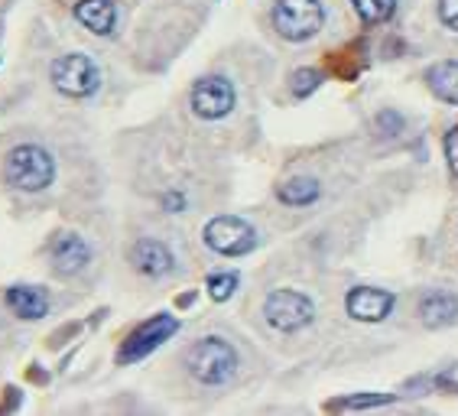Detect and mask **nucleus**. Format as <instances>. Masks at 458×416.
Wrapping results in <instances>:
<instances>
[{"mask_svg": "<svg viewBox=\"0 0 458 416\" xmlns=\"http://www.w3.org/2000/svg\"><path fill=\"white\" fill-rule=\"evenodd\" d=\"M318 195H322V186L312 176H293L276 186V199L283 205H290V208H306V205L316 202Z\"/></svg>", "mask_w": 458, "mask_h": 416, "instance_id": "obj_16", "label": "nucleus"}, {"mask_svg": "<svg viewBox=\"0 0 458 416\" xmlns=\"http://www.w3.org/2000/svg\"><path fill=\"white\" fill-rule=\"evenodd\" d=\"M4 183L17 192H46L55 183V157L39 143H17L4 157Z\"/></svg>", "mask_w": 458, "mask_h": 416, "instance_id": "obj_2", "label": "nucleus"}, {"mask_svg": "<svg viewBox=\"0 0 458 416\" xmlns=\"http://www.w3.org/2000/svg\"><path fill=\"white\" fill-rule=\"evenodd\" d=\"M439 20L458 33V0H439Z\"/></svg>", "mask_w": 458, "mask_h": 416, "instance_id": "obj_26", "label": "nucleus"}, {"mask_svg": "<svg viewBox=\"0 0 458 416\" xmlns=\"http://www.w3.org/2000/svg\"><path fill=\"white\" fill-rule=\"evenodd\" d=\"M322 85V72L318 69H296L290 75V95L296 98V101H302V98H309L312 91Z\"/></svg>", "mask_w": 458, "mask_h": 416, "instance_id": "obj_19", "label": "nucleus"}, {"mask_svg": "<svg viewBox=\"0 0 458 416\" xmlns=\"http://www.w3.org/2000/svg\"><path fill=\"white\" fill-rule=\"evenodd\" d=\"M189 105H192L195 117L202 121H221L228 117L238 105V91L225 75H202L189 91Z\"/></svg>", "mask_w": 458, "mask_h": 416, "instance_id": "obj_8", "label": "nucleus"}, {"mask_svg": "<svg viewBox=\"0 0 458 416\" xmlns=\"http://www.w3.org/2000/svg\"><path fill=\"white\" fill-rule=\"evenodd\" d=\"M127 260L137 274L150 276V280H159V276H169L176 270V254L169 248L166 241L159 238H140L133 241L131 250H127Z\"/></svg>", "mask_w": 458, "mask_h": 416, "instance_id": "obj_10", "label": "nucleus"}, {"mask_svg": "<svg viewBox=\"0 0 458 416\" xmlns=\"http://www.w3.org/2000/svg\"><path fill=\"white\" fill-rule=\"evenodd\" d=\"M81 332V322H65L62 328H55L53 335L46 338V345L49 348H62V345H69V338H75Z\"/></svg>", "mask_w": 458, "mask_h": 416, "instance_id": "obj_22", "label": "nucleus"}, {"mask_svg": "<svg viewBox=\"0 0 458 416\" xmlns=\"http://www.w3.org/2000/svg\"><path fill=\"white\" fill-rule=\"evenodd\" d=\"M241 354L228 338L205 335L185 352V371L192 374L202 387H225L238 374Z\"/></svg>", "mask_w": 458, "mask_h": 416, "instance_id": "obj_1", "label": "nucleus"}, {"mask_svg": "<svg viewBox=\"0 0 458 416\" xmlns=\"http://www.w3.org/2000/svg\"><path fill=\"white\" fill-rule=\"evenodd\" d=\"M4 302L7 310L17 316L20 322H39L49 316L53 310V300H49V290L46 286H33V284H13L4 293Z\"/></svg>", "mask_w": 458, "mask_h": 416, "instance_id": "obj_12", "label": "nucleus"}, {"mask_svg": "<svg viewBox=\"0 0 458 416\" xmlns=\"http://www.w3.org/2000/svg\"><path fill=\"white\" fill-rule=\"evenodd\" d=\"M23 407V390L20 387H4V397H0V416L4 413H17V410Z\"/></svg>", "mask_w": 458, "mask_h": 416, "instance_id": "obj_23", "label": "nucleus"}, {"mask_svg": "<svg viewBox=\"0 0 458 416\" xmlns=\"http://www.w3.org/2000/svg\"><path fill=\"white\" fill-rule=\"evenodd\" d=\"M420 319L429 328H445L458 319V296L445 290H432L420 300Z\"/></svg>", "mask_w": 458, "mask_h": 416, "instance_id": "obj_14", "label": "nucleus"}, {"mask_svg": "<svg viewBox=\"0 0 458 416\" xmlns=\"http://www.w3.org/2000/svg\"><path fill=\"white\" fill-rule=\"evenodd\" d=\"M403 115L400 111H394V107H387V111H380L377 115V127L384 133H390V137H397V133H403Z\"/></svg>", "mask_w": 458, "mask_h": 416, "instance_id": "obj_21", "label": "nucleus"}, {"mask_svg": "<svg viewBox=\"0 0 458 416\" xmlns=\"http://www.w3.org/2000/svg\"><path fill=\"white\" fill-rule=\"evenodd\" d=\"M270 20L283 39L306 43L326 23V7H322V0H276Z\"/></svg>", "mask_w": 458, "mask_h": 416, "instance_id": "obj_4", "label": "nucleus"}, {"mask_svg": "<svg viewBox=\"0 0 458 416\" xmlns=\"http://www.w3.org/2000/svg\"><path fill=\"white\" fill-rule=\"evenodd\" d=\"M195 296H199V293H185V296H179V300H176V306H179V310H185V306H192V302H195Z\"/></svg>", "mask_w": 458, "mask_h": 416, "instance_id": "obj_28", "label": "nucleus"}, {"mask_svg": "<svg viewBox=\"0 0 458 416\" xmlns=\"http://www.w3.org/2000/svg\"><path fill=\"white\" fill-rule=\"evenodd\" d=\"M354 13L361 17V23L368 27H377V23H387L397 13V0H352Z\"/></svg>", "mask_w": 458, "mask_h": 416, "instance_id": "obj_17", "label": "nucleus"}, {"mask_svg": "<svg viewBox=\"0 0 458 416\" xmlns=\"http://www.w3.org/2000/svg\"><path fill=\"white\" fill-rule=\"evenodd\" d=\"M445 160H449L452 176L458 179V124L452 127L449 133H445Z\"/></svg>", "mask_w": 458, "mask_h": 416, "instance_id": "obj_25", "label": "nucleus"}, {"mask_svg": "<svg viewBox=\"0 0 458 416\" xmlns=\"http://www.w3.org/2000/svg\"><path fill=\"white\" fill-rule=\"evenodd\" d=\"M344 310L358 322H384L394 312V293L377 286H354L344 296Z\"/></svg>", "mask_w": 458, "mask_h": 416, "instance_id": "obj_11", "label": "nucleus"}, {"mask_svg": "<svg viewBox=\"0 0 458 416\" xmlns=\"http://www.w3.org/2000/svg\"><path fill=\"white\" fill-rule=\"evenodd\" d=\"M75 23L89 30L95 36H111L117 27V4L114 0H79L72 7Z\"/></svg>", "mask_w": 458, "mask_h": 416, "instance_id": "obj_13", "label": "nucleus"}, {"mask_svg": "<svg viewBox=\"0 0 458 416\" xmlns=\"http://www.w3.org/2000/svg\"><path fill=\"white\" fill-rule=\"evenodd\" d=\"M426 85L439 101L458 105V59H442V63L426 69Z\"/></svg>", "mask_w": 458, "mask_h": 416, "instance_id": "obj_15", "label": "nucleus"}, {"mask_svg": "<svg viewBox=\"0 0 458 416\" xmlns=\"http://www.w3.org/2000/svg\"><path fill=\"white\" fill-rule=\"evenodd\" d=\"M264 319L276 332L290 335V332H300V328H306L309 322L316 319V306H312V300H309L306 293L283 286V290H274L264 300Z\"/></svg>", "mask_w": 458, "mask_h": 416, "instance_id": "obj_7", "label": "nucleus"}, {"mask_svg": "<svg viewBox=\"0 0 458 416\" xmlns=\"http://www.w3.org/2000/svg\"><path fill=\"white\" fill-rule=\"evenodd\" d=\"M390 394H361V397H344L332 400L328 410H364V407H380V403H390Z\"/></svg>", "mask_w": 458, "mask_h": 416, "instance_id": "obj_20", "label": "nucleus"}, {"mask_svg": "<svg viewBox=\"0 0 458 416\" xmlns=\"http://www.w3.org/2000/svg\"><path fill=\"white\" fill-rule=\"evenodd\" d=\"M27 381L46 387V384H49V374L43 371V364H30V368H27Z\"/></svg>", "mask_w": 458, "mask_h": 416, "instance_id": "obj_27", "label": "nucleus"}, {"mask_svg": "<svg viewBox=\"0 0 458 416\" xmlns=\"http://www.w3.org/2000/svg\"><path fill=\"white\" fill-rule=\"evenodd\" d=\"M46 254H49V264H53L55 276H79L91 264L89 241L81 238L79 231H59V234H53Z\"/></svg>", "mask_w": 458, "mask_h": 416, "instance_id": "obj_9", "label": "nucleus"}, {"mask_svg": "<svg viewBox=\"0 0 458 416\" xmlns=\"http://www.w3.org/2000/svg\"><path fill=\"white\" fill-rule=\"evenodd\" d=\"M185 202H189V199H185V192H179V189H169V192L159 195V205H163L169 215L185 212Z\"/></svg>", "mask_w": 458, "mask_h": 416, "instance_id": "obj_24", "label": "nucleus"}, {"mask_svg": "<svg viewBox=\"0 0 458 416\" xmlns=\"http://www.w3.org/2000/svg\"><path fill=\"white\" fill-rule=\"evenodd\" d=\"M205 248L215 250L221 257H244L257 248V231L250 222L238 218V215H218L202 228Z\"/></svg>", "mask_w": 458, "mask_h": 416, "instance_id": "obj_6", "label": "nucleus"}, {"mask_svg": "<svg viewBox=\"0 0 458 416\" xmlns=\"http://www.w3.org/2000/svg\"><path fill=\"white\" fill-rule=\"evenodd\" d=\"M179 332V319L173 316V312H157V316H150V319H143L137 328H131L127 332V338L121 342V348H117L114 361L117 364H137L143 361L147 354L157 352L163 342H169V338Z\"/></svg>", "mask_w": 458, "mask_h": 416, "instance_id": "obj_5", "label": "nucleus"}, {"mask_svg": "<svg viewBox=\"0 0 458 416\" xmlns=\"http://www.w3.org/2000/svg\"><path fill=\"white\" fill-rule=\"evenodd\" d=\"M49 81H53V89L59 95L81 101V98L98 95V89H101V69H98L91 55L65 53L49 65Z\"/></svg>", "mask_w": 458, "mask_h": 416, "instance_id": "obj_3", "label": "nucleus"}, {"mask_svg": "<svg viewBox=\"0 0 458 416\" xmlns=\"http://www.w3.org/2000/svg\"><path fill=\"white\" fill-rule=\"evenodd\" d=\"M238 284H241L238 270H218V274H208L205 290H208V296H212L215 302H228L231 296H234V290H238Z\"/></svg>", "mask_w": 458, "mask_h": 416, "instance_id": "obj_18", "label": "nucleus"}]
</instances>
